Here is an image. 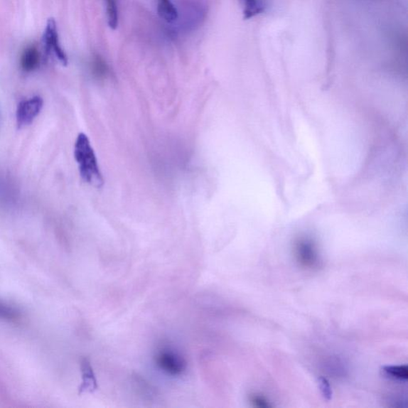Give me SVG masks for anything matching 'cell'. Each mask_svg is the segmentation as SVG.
<instances>
[{
  "label": "cell",
  "instance_id": "6da1fadb",
  "mask_svg": "<svg viewBox=\"0 0 408 408\" xmlns=\"http://www.w3.org/2000/svg\"><path fill=\"white\" fill-rule=\"evenodd\" d=\"M75 158L82 180L91 186L102 188L104 184L103 176L94 149L91 146L88 136L85 134H79L77 137Z\"/></svg>",
  "mask_w": 408,
  "mask_h": 408
},
{
  "label": "cell",
  "instance_id": "7a4b0ae2",
  "mask_svg": "<svg viewBox=\"0 0 408 408\" xmlns=\"http://www.w3.org/2000/svg\"><path fill=\"white\" fill-rule=\"evenodd\" d=\"M294 254L296 261L302 268L313 269L319 267L318 247L311 237L301 235L294 240Z\"/></svg>",
  "mask_w": 408,
  "mask_h": 408
},
{
  "label": "cell",
  "instance_id": "3957f363",
  "mask_svg": "<svg viewBox=\"0 0 408 408\" xmlns=\"http://www.w3.org/2000/svg\"><path fill=\"white\" fill-rule=\"evenodd\" d=\"M43 43L45 55H49L54 53L58 60L64 67L68 65V58L63 49L60 41H59L57 23L55 18L48 19L43 36Z\"/></svg>",
  "mask_w": 408,
  "mask_h": 408
},
{
  "label": "cell",
  "instance_id": "277c9868",
  "mask_svg": "<svg viewBox=\"0 0 408 408\" xmlns=\"http://www.w3.org/2000/svg\"><path fill=\"white\" fill-rule=\"evenodd\" d=\"M156 366L173 377H180L187 370V362L180 354L172 350H163L155 357Z\"/></svg>",
  "mask_w": 408,
  "mask_h": 408
},
{
  "label": "cell",
  "instance_id": "5b68a950",
  "mask_svg": "<svg viewBox=\"0 0 408 408\" xmlns=\"http://www.w3.org/2000/svg\"><path fill=\"white\" fill-rule=\"evenodd\" d=\"M43 100L41 97L35 96L18 103L16 110V122L18 129L29 127L41 113Z\"/></svg>",
  "mask_w": 408,
  "mask_h": 408
},
{
  "label": "cell",
  "instance_id": "8992f818",
  "mask_svg": "<svg viewBox=\"0 0 408 408\" xmlns=\"http://www.w3.org/2000/svg\"><path fill=\"white\" fill-rule=\"evenodd\" d=\"M81 372L82 381L78 390L79 394L93 392L97 388V380L93 367L87 358H83L81 361Z\"/></svg>",
  "mask_w": 408,
  "mask_h": 408
},
{
  "label": "cell",
  "instance_id": "52a82bcc",
  "mask_svg": "<svg viewBox=\"0 0 408 408\" xmlns=\"http://www.w3.org/2000/svg\"><path fill=\"white\" fill-rule=\"evenodd\" d=\"M41 56L35 45H29L26 48L22 53L21 58V65L23 71L26 73L36 70L41 65Z\"/></svg>",
  "mask_w": 408,
  "mask_h": 408
},
{
  "label": "cell",
  "instance_id": "ba28073f",
  "mask_svg": "<svg viewBox=\"0 0 408 408\" xmlns=\"http://www.w3.org/2000/svg\"><path fill=\"white\" fill-rule=\"evenodd\" d=\"M158 15L168 23H174L179 18V11L171 0H157Z\"/></svg>",
  "mask_w": 408,
  "mask_h": 408
},
{
  "label": "cell",
  "instance_id": "9c48e42d",
  "mask_svg": "<svg viewBox=\"0 0 408 408\" xmlns=\"http://www.w3.org/2000/svg\"><path fill=\"white\" fill-rule=\"evenodd\" d=\"M242 8L243 17L249 19L262 14L267 8L266 0H239Z\"/></svg>",
  "mask_w": 408,
  "mask_h": 408
},
{
  "label": "cell",
  "instance_id": "30bf717a",
  "mask_svg": "<svg viewBox=\"0 0 408 408\" xmlns=\"http://www.w3.org/2000/svg\"><path fill=\"white\" fill-rule=\"evenodd\" d=\"M90 67L92 73L97 78L104 77L108 74V65L100 55H95L92 58Z\"/></svg>",
  "mask_w": 408,
  "mask_h": 408
},
{
  "label": "cell",
  "instance_id": "8fae6325",
  "mask_svg": "<svg viewBox=\"0 0 408 408\" xmlns=\"http://www.w3.org/2000/svg\"><path fill=\"white\" fill-rule=\"evenodd\" d=\"M107 6L108 25L112 30H116L118 26V6L117 0H104Z\"/></svg>",
  "mask_w": 408,
  "mask_h": 408
},
{
  "label": "cell",
  "instance_id": "7c38bea8",
  "mask_svg": "<svg viewBox=\"0 0 408 408\" xmlns=\"http://www.w3.org/2000/svg\"><path fill=\"white\" fill-rule=\"evenodd\" d=\"M387 377L399 380H407L408 378L407 365L386 366L383 368Z\"/></svg>",
  "mask_w": 408,
  "mask_h": 408
},
{
  "label": "cell",
  "instance_id": "4fadbf2b",
  "mask_svg": "<svg viewBox=\"0 0 408 408\" xmlns=\"http://www.w3.org/2000/svg\"><path fill=\"white\" fill-rule=\"evenodd\" d=\"M249 402L254 407L258 408H268L272 407V404L262 394L253 393L249 394Z\"/></svg>",
  "mask_w": 408,
  "mask_h": 408
},
{
  "label": "cell",
  "instance_id": "5bb4252c",
  "mask_svg": "<svg viewBox=\"0 0 408 408\" xmlns=\"http://www.w3.org/2000/svg\"><path fill=\"white\" fill-rule=\"evenodd\" d=\"M18 316L14 308L0 304V318L13 321L18 319Z\"/></svg>",
  "mask_w": 408,
  "mask_h": 408
},
{
  "label": "cell",
  "instance_id": "9a60e30c",
  "mask_svg": "<svg viewBox=\"0 0 408 408\" xmlns=\"http://www.w3.org/2000/svg\"><path fill=\"white\" fill-rule=\"evenodd\" d=\"M318 384L322 396H323L326 399L331 400L333 397V391L327 379L319 377Z\"/></svg>",
  "mask_w": 408,
  "mask_h": 408
}]
</instances>
